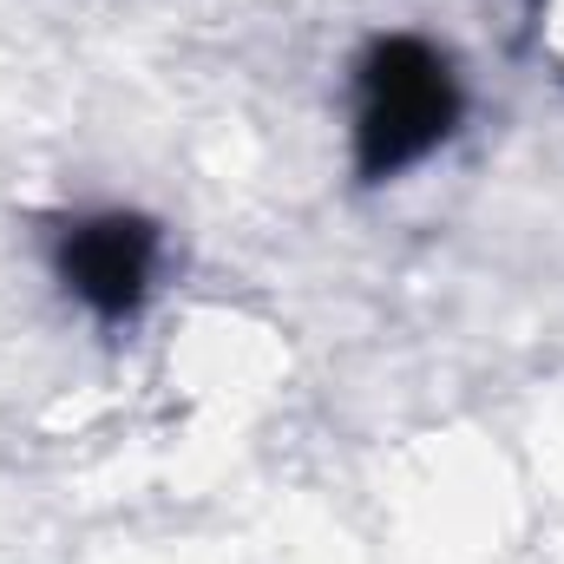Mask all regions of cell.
I'll return each mask as SVG.
<instances>
[{"label":"cell","mask_w":564,"mask_h":564,"mask_svg":"<svg viewBox=\"0 0 564 564\" xmlns=\"http://www.w3.org/2000/svg\"><path fill=\"white\" fill-rule=\"evenodd\" d=\"M466 119L453 59L421 33H375L355 59V177L394 184L426 164Z\"/></svg>","instance_id":"6da1fadb"},{"label":"cell","mask_w":564,"mask_h":564,"mask_svg":"<svg viewBox=\"0 0 564 564\" xmlns=\"http://www.w3.org/2000/svg\"><path fill=\"white\" fill-rule=\"evenodd\" d=\"M46 263H53V282L93 322L126 328L158 295L164 230L144 210H73L46 230Z\"/></svg>","instance_id":"7a4b0ae2"}]
</instances>
